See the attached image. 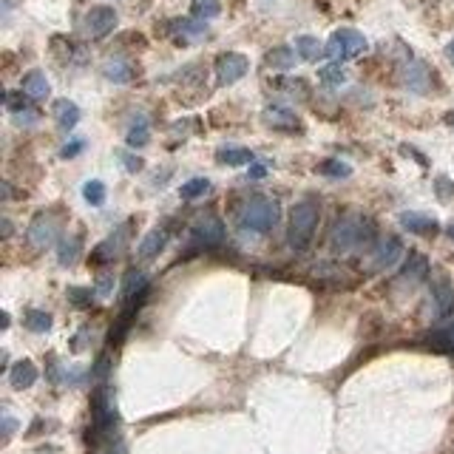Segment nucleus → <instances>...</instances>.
<instances>
[{
  "mask_svg": "<svg viewBox=\"0 0 454 454\" xmlns=\"http://www.w3.org/2000/svg\"><path fill=\"white\" fill-rule=\"evenodd\" d=\"M361 52H366V37L355 29H338L326 43V54L333 57L335 63L341 60H349V57H358Z\"/></svg>",
  "mask_w": 454,
  "mask_h": 454,
  "instance_id": "20e7f679",
  "label": "nucleus"
},
{
  "mask_svg": "<svg viewBox=\"0 0 454 454\" xmlns=\"http://www.w3.org/2000/svg\"><path fill=\"white\" fill-rule=\"evenodd\" d=\"M97 293H100V296H108V293H111V278H100Z\"/></svg>",
  "mask_w": 454,
  "mask_h": 454,
  "instance_id": "ea45409f",
  "label": "nucleus"
},
{
  "mask_svg": "<svg viewBox=\"0 0 454 454\" xmlns=\"http://www.w3.org/2000/svg\"><path fill=\"white\" fill-rule=\"evenodd\" d=\"M400 225L409 233H434L437 230V222L426 213H400Z\"/></svg>",
  "mask_w": 454,
  "mask_h": 454,
  "instance_id": "6ab92c4d",
  "label": "nucleus"
},
{
  "mask_svg": "<svg viewBox=\"0 0 454 454\" xmlns=\"http://www.w3.org/2000/svg\"><path fill=\"white\" fill-rule=\"evenodd\" d=\"M318 77L326 82V86H341V82L347 80V71L341 68V63H329V66H324L318 71Z\"/></svg>",
  "mask_w": 454,
  "mask_h": 454,
  "instance_id": "a878e982",
  "label": "nucleus"
},
{
  "mask_svg": "<svg viewBox=\"0 0 454 454\" xmlns=\"http://www.w3.org/2000/svg\"><path fill=\"white\" fill-rule=\"evenodd\" d=\"M437 190H440V199H451L454 185H448V179H437Z\"/></svg>",
  "mask_w": 454,
  "mask_h": 454,
  "instance_id": "e433bc0d",
  "label": "nucleus"
},
{
  "mask_svg": "<svg viewBox=\"0 0 454 454\" xmlns=\"http://www.w3.org/2000/svg\"><path fill=\"white\" fill-rule=\"evenodd\" d=\"M443 333H446V338H448V344H451V355H454V324H448Z\"/></svg>",
  "mask_w": 454,
  "mask_h": 454,
  "instance_id": "a19ab883",
  "label": "nucleus"
},
{
  "mask_svg": "<svg viewBox=\"0 0 454 454\" xmlns=\"http://www.w3.org/2000/svg\"><path fill=\"white\" fill-rule=\"evenodd\" d=\"M208 190H211V182L208 179H190V182H185L179 188V196L182 199H199V196H204Z\"/></svg>",
  "mask_w": 454,
  "mask_h": 454,
  "instance_id": "bb28decb",
  "label": "nucleus"
},
{
  "mask_svg": "<svg viewBox=\"0 0 454 454\" xmlns=\"http://www.w3.org/2000/svg\"><path fill=\"white\" fill-rule=\"evenodd\" d=\"M145 290H148V275L139 270H128L126 278H122V298L134 301L137 296H145Z\"/></svg>",
  "mask_w": 454,
  "mask_h": 454,
  "instance_id": "2eb2a0df",
  "label": "nucleus"
},
{
  "mask_svg": "<svg viewBox=\"0 0 454 454\" xmlns=\"http://www.w3.org/2000/svg\"><path fill=\"white\" fill-rule=\"evenodd\" d=\"M6 105L12 114H20V111H29V103H26V94H6Z\"/></svg>",
  "mask_w": 454,
  "mask_h": 454,
  "instance_id": "72a5a7b5",
  "label": "nucleus"
},
{
  "mask_svg": "<svg viewBox=\"0 0 454 454\" xmlns=\"http://www.w3.org/2000/svg\"><path fill=\"white\" fill-rule=\"evenodd\" d=\"M423 275H426V259L418 256V253H411V256H409V264H406V270H403V278L418 281V278H423Z\"/></svg>",
  "mask_w": 454,
  "mask_h": 454,
  "instance_id": "c756f323",
  "label": "nucleus"
},
{
  "mask_svg": "<svg viewBox=\"0 0 454 454\" xmlns=\"http://www.w3.org/2000/svg\"><path fill=\"white\" fill-rule=\"evenodd\" d=\"M103 74H105L111 82H119V86H126V82H131V80H134V68H131L126 60H116V57L105 60Z\"/></svg>",
  "mask_w": 454,
  "mask_h": 454,
  "instance_id": "dca6fc26",
  "label": "nucleus"
},
{
  "mask_svg": "<svg viewBox=\"0 0 454 454\" xmlns=\"http://www.w3.org/2000/svg\"><path fill=\"white\" fill-rule=\"evenodd\" d=\"M34 381H37V366L31 361H17L9 369V384L15 389H29V386H34Z\"/></svg>",
  "mask_w": 454,
  "mask_h": 454,
  "instance_id": "ddd939ff",
  "label": "nucleus"
},
{
  "mask_svg": "<svg viewBox=\"0 0 454 454\" xmlns=\"http://www.w3.org/2000/svg\"><path fill=\"white\" fill-rule=\"evenodd\" d=\"M400 253H403V244H400L395 236H389V239H384V241L378 244V250H375V256H372V267H375V270H386V267L398 264Z\"/></svg>",
  "mask_w": 454,
  "mask_h": 454,
  "instance_id": "9d476101",
  "label": "nucleus"
},
{
  "mask_svg": "<svg viewBox=\"0 0 454 454\" xmlns=\"http://www.w3.org/2000/svg\"><path fill=\"white\" fill-rule=\"evenodd\" d=\"M80 151H82V142H71V145H66V148L60 151V156H63V159H71V156H77Z\"/></svg>",
  "mask_w": 454,
  "mask_h": 454,
  "instance_id": "c9c22d12",
  "label": "nucleus"
},
{
  "mask_svg": "<svg viewBox=\"0 0 454 454\" xmlns=\"http://www.w3.org/2000/svg\"><path fill=\"white\" fill-rule=\"evenodd\" d=\"M128 145L131 148H142V145H148V139H151V131H148V119L145 116H137L134 122H131V128H128Z\"/></svg>",
  "mask_w": 454,
  "mask_h": 454,
  "instance_id": "5701e85b",
  "label": "nucleus"
},
{
  "mask_svg": "<svg viewBox=\"0 0 454 454\" xmlns=\"http://www.w3.org/2000/svg\"><path fill=\"white\" fill-rule=\"evenodd\" d=\"M264 63H267L270 68H275V71H287V68L296 66V52H293L290 46H275L273 52H267Z\"/></svg>",
  "mask_w": 454,
  "mask_h": 454,
  "instance_id": "aec40b11",
  "label": "nucleus"
},
{
  "mask_svg": "<svg viewBox=\"0 0 454 454\" xmlns=\"http://www.w3.org/2000/svg\"><path fill=\"white\" fill-rule=\"evenodd\" d=\"M165 241H168V233L165 230H151L142 241H139V259H153V256H159L162 253V247H165Z\"/></svg>",
  "mask_w": 454,
  "mask_h": 454,
  "instance_id": "a211bd4d",
  "label": "nucleus"
},
{
  "mask_svg": "<svg viewBox=\"0 0 454 454\" xmlns=\"http://www.w3.org/2000/svg\"><path fill=\"white\" fill-rule=\"evenodd\" d=\"M216 159L222 165H230V168H239V165H253V151H247V148H222L216 153Z\"/></svg>",
  "mask_w": 454,
  "mask_h": 454,
  "instance_id": "412c9836",
  "label": "nucleus"
},
{
  "mask_svg": "<svg viewBox=\"0 0 454 454\" xmlns=\"http://www.w3.org/2000/svg\"><path fill=\"white\" fill-rule=\"evenodd\" d=\"M247 176H250V179H264V176H267V168H264V165H253Z\"/></svg>",
  "mask_w": 454,
  "mask_h": 454,
  "instance_id": "58836bf2",
  "label": "nucleus"
},
{
  "mask_svg": "<svg viewBox=\"0 0 454 454\" xmlns=\"http://www.w3.org/2000/svg\"><path fill=\"white\" fill-rule=\"evenodd\" d=\"M432 296H434V307H437V318H446L454 312V290L448 281H437L432 284Z\"/></svg>",
  "mask_w": 454,
  "mask_h": 454,
  "instance_id": "4468645a",
  "label": "nucleus"
},
{
  "mask_svg": "<svg viewBox=\"0 0 454 454\" xmlns=\"http://www.w3.org/2000/svg\"><path fill=\"white\" fill-rule=\"evenodd\" d=\"M176 29L182 31V34H188V37H202L204 31H208V26L204 23H199V20H176Z\"/></svg>",
  "mask_w": 454,
  "mask_h": 454,
  "instance_id": "473e14b6",
  "label": "nucleus"
},
{
  "mask_svg": "<svg viewBox=\"0 0 454 454\" xmlns=\"http://www.w3.org/2000/svg\"><path fill=\"white\" fill-rule=\"evenodd\" d=\"M57 236H60V225L49 213H40L29 227V241L34 247H49V244L57 241Z\"/></svg>",
  "mask_w": 454,
  "mask_h": 454,
  "instance_id": "423d86ee",
  "label": "nucleus"
},
{
  "mask_svg": "<svg viewBox=\"0 0 454 454\" xmlns=\"http://www.w3.org/2000/svg\"><path fill=\"white\" fill-rule=\"evenodd\" d=\"M15 418L12 415H3V437H12V432H15Z\"/></svg>",
  "mask_w": 454,
  "mask_h": 454,
  "instance_id": "4c0bfd02",
  "label": "nucleus"
},
{
  "mask_svg": "<svg viewBox=\"0 0 454 454\" xmlns=\"http://www.w3.org/2000/svg\"><path fill=\"white\" fill-rule=\"evenodd\" d=\"M119 159H122V165H126V168H128V174L142 171V159H139V156H134V153H128V151H122V153H119Z\"/></svg>",
  "mask_w": 454,
  "mask_h": 454,
  "instance_id": "f704fd0d",
  "label": "nucleus"
},
{
  "mask_svg": "<svg viewBox=\"0 0 454 454\" xmlns=\"http://www.w3.org/2000/svg\"><path fill=\"white\" fill-rule=\"evenodd\" d=\"M3 236H12V225H9V219H3Z\"/></svg>",
  "mask_w": 454,
  "mask_h": 454,
  "instance_id": "37998d69",
  "label": "nucleus"
},
{
  "mask_svg": "<svg viewBox=\"0 0 454 454\" xmlns=\"http://www.w3.org/2000/svg\"><path fill=\"white\" fill-rule=\"evenodd\" d=\"M247 68H250V60L239 52H227L216 60V77H219L222 86H230V82L241 80L247 74Z\"/></svg>",
  "mask_w": 454,
  "mask_h": 454,
  "instance_id": "39448f33",
  "label": "nucleus"
},
{
  "mask_svg": "<svg viewBox=\"0 0 454 454\" xmlns=\"http://www.w3.org/2000/svg\"><path fill=\"white\" fill-rule=\"evenodd\" d=\"M49 91H52V86H49V77L43 74V71H29L26 77H23V94L26 97H31V100H43V97H49Z\"/></svg>",
  "mask_w": 454,
  "mask_h": 454,
  "instance_id": "f8f14e48",
  "label": "nucleus"
},
{
  "mask_svg": "<svg viewBox=\"0 0 454 454\" xmlns=\"http://www.w3.org/2000/svg\"><path fill=\"white\" fill-rule=\"evenodd\" d=\"M446 54H448V60H451V63H454V40H451V43H448V46H446Z\"/></svg>",
  "mask_w": 454,
  "mask_h": 454,
  "instance_id": "79ce46f5",
  "label": "nucleus"
},
{
  "mask_svg": "<svg viewBox=\"0 0 454 454\" xmlns=\"http://www.w3.org/2000/svg\"><path fill=\"white\" fill-rule=\"evenodd\" d=\"M52 111H54V119H57L60 128H74L77 122H80V116H82L80 108H77L71 100H57Z\"/></svg>",
  "mask_w": 454,
  "mask_h": 454,
  "instance_id": "f3484780",
  "label": "nucleus"
},
{
  "mask_svg": "<svg viewBox=\"0 0 454 454\" xmlns=\"http://www.w3.org/2000/svg\"><path fill=\"white\" fill-rule=\"evenodd\" d=\"M91 298H94V293L89 290V287H68V301L71 304L86 307V304H91Z\"/></svg>",
  "mask_w": 454,
  "mask_h": 454,
  "instance_id": "2f4dec72",
  "label": "nucleus"
},
{
  "mask_svg": "<svg viewBox=\"0 0 454 454\" xmlns=\"http://www.w3.org/2000/svg\"><path fill=\"white\" fill-rule=\"evenodd\" d=\"M403 86L415 94H426L429 91V68L423 63H409L403 68Z\"/></svg>",
  "mask_w": 454,
  "mask_h": 454,
  "instance_id": "9b49d317",
  "label": "nucleus"
},
{
  "mask_svg": "<svg viewBox=\"0 0 454 454\" xmlns=\"http://www.w3.org/2000/svg\"><path fill=\"white\" fill-rule=\"evenodd\" d=\"M82 196H86L89 204L100 208V204L105 202V185L100 179H91V182H86V188H82Z\"/></svg>",
  "mask_w": 454,
  "mask_h": 454,
  "instance_id": "cd10ccee",
  "label": "nucleus"
},
{
  "mask_svg": "<svg viewBox=\"0 0 454 454\" xmlns=\"http://www.w3.org/2000/svg\"><path fill=\"white\" fill-rule=\"evenodd\" d=\"M296 52L301 54V60H307V63H315L326 49H321V43H318V37H310V34H301L298 40H296Z\"/></svg>",
  "mask_w": 454,
  "mask_h": 454,
  "instance_id": "4be33fe9",
  "label": "nucleus"
},
{
  "mask_svg": "<svg viewBox=\"0 0 454 454\" xmlns=\"http://www.w3.org/2000/svg\"><path fill=\"white\" fill-rule=\"evenodd\" d=\"M372 236H375V227H372V222H369V219H363V216H344L335 225L333 236H329V247H333L335 253H352V250H358L361 244H366Z\"/></svg>",
  "mask_w": 454,
  "mask_h": 454,
  "instance_id": "f257e3e1",
  "label": "nucleus"
},
{
  "mask_svg": "<svg viewBox=\"0 0 454 454\" xmlns=\"http://www.w3.org/2000/svg\"><path fill=\"white\" fill-rule=\"evenodd\" d=\"M446 233H448V236L454 239V225H448V227H446Z\"/></svg>",
  "mask_w": 454,
  "mask_h": 454,
  "instance_id": "c03bdc74",
  "label": "nucleus"
},
{
  "mask_svg": "<svg viewBox=\"0 0 454 454\" xmlns=\"http://www.w3.org/2000/svg\"><path fill=\"white\" fill-rule=\"evenodd\" d=\"M193 236L199 241H204V244H222L225 241V225L213 213H202L193 222Z\"/></svg>",
  "mask_w": 454,
  "mask_h": 454,
  "instance_id": "0eeeda50",
  "label": "nucleus"
},
{
  "mask_svg": "<svg viewBox=\"0 0 454 454\" xmlns=\"http://www.w3.org/2000/svg\"><path fill=\"white\" fill-rule=\"evenodd\" d=\"M116 26V12L111 6H94L86 15V29L91 37H105Z\"/></svg>",
  "mask_w": 454,
  "mask_h": 454,
  "instance_id": "6e6552de",
  "label": "nucleus"
},
{
  "mask_svg": "<svg viewBox=\"0 0 454 454\" xmlns=\"http://www.w3.org/2000/svg\"><path fill=\"white\" fill-rule=\"evenodd\" d=\"M318 204L312 199H304L298 202L296 208L290 211V230H287V241H290L293 250H307L310 241H312V233L318 227Z\"/></svg>",
  "mask_w": 454,
  "mask_h": 454,
  "instance_id": "f03ea898",
  "label": "nucleus"
},
{
  "mask_svg": "<svg viewBox=\"0 0 454 454\" xmlns=\"http://www.w3.org/2000/svg\"><path fill=\"white\" fill-rule=\"evenodd\" d=\"M190 12H193V17H216L222 12V6H219V0H193Z\"/></svg>",
  "mask_w": 454,
  "mask_h": 454,
  "instance_id": "c85d7f7f",
  "label": "nucleus"
},
{
  "mask_svg": "<svg viewBox=\"0 0 454 454\" xmlns=\"http://www.w3.org/2000/svg\"><path fill=\"white\" fill-rule=\"evenodd\" d=\"M324 176H333V179H347L349 174H352V168L347 162H341V159H326V162H321V168H318Z\"/></svg>",
  "mask_w": 454,
  "mask_h": 454,
  "instance_id": "393cba45",
  "label": "nucleus"
},
{
  "mask_svg": "<svg viewBox=\"0 0 454 454\" xmlns=\"http://www.w3.org/2000/svg\"><path fill=\"white\" fill-rule=\"evenodd\" d=\"M23 321H26V326L31 329V333H49L52 329V315L46 310H29Z\"/></svg>",
  "mask_w": 454,
  "mask_h": 454,
  "instance_id": "b1692460",
  "label": "nucleus"
},
{
  "mask_svg": "<svg viewBox=\"0 0 454 454\" xmlns=\"http://www.w3.org/2000/svg\"><path fill=\"white\" fill-rule=\"evenodd\" d=\"M77 253H80V241L77 239H66L63 244H60V264H71L74 259H77Z\"/></svg>",
  "mask_w": 454,
  "mask_h": 454,
  "instance_id": "7c9ffc66",
  "label": "nucleus"
},
{
  "mask_svg": "<svg viewBox=\"0 0 454 454\" xmlns=\"http://www.w3.org/2000/svg\"><path fill=\"white\" fill-rule=\"evenodd\" d=\"M262 119L267 122L270 128H278V131H298L301 128V122L298 116L290 111V108H284V105H267Z\"/></svg>",
  "mask_w": 454,
  "mask_h": 454,
  "instance_id": "1a4fd4ad",
  "label": "nucleus"
},
{
  "mask_svg": "<svg viewBox=\"0 0 454 454\" xmlns=\"http://www.w3.org/2000/svg\"><path fill=\"white\" fill-rule=\"evenodd\" d=\"M278 216H281V208H278V202L273 199H250V202H244V208L239 211V222L241 227L247 230H253V233H267L278 225Z\"/></svg>",
  "mask_w": 454,
  "mask_h": 454,
  "instance_id": "7ed1b4c3",
  "label": "nucleus"
}]
</instances>
